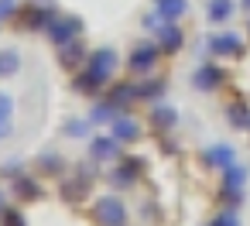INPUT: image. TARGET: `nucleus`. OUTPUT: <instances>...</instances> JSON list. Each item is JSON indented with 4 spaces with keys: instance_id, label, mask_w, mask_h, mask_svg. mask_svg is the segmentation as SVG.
Listing matches in <instances>:
<instances>
[{
    "instance_id": "14",
    "label": "nucleus",
    "mask_w": 250,
    "mask_h": 226,
    "mask_svg": "<svg viewBox=\"0 0 250 226\" xmlns=\"http://www.w3.org/2000/svg\"><path fill=\"white\" fill-rule=\"evenodd\" d=\"M117 113H120V106H117L113 100H96L93 110H89V120H93V123H113Z\"/></svg>"
},
{
    "instance_id": "28",
    "label": "nucleus",
    "mask_w": 250,
    "mask_h": 226,
    "mask_svg": "<svg viewBox=\"0 0 250 226\" xmlns=\"http://www.w3.org/2000/svg\"><path fill=\"white\" fill-rule=\"evenodd\" d=\"M18 14V4L14 0H0V21H7V18H14Z\"/></svg>"
},
{
    "instance_id": "32",
    "label": "nucleus",
    "mask_w": 250,
    "mask_h": 226,
    "mask_svg": "<svg viewBox=\"0 0 250 226\" xmlns=\"http://www.w3.org/2000/svg\"><path fill=\"white\" fill-rule=\"evenodd\" d=\"M243 11H250V0H243Z\"/></svg>"
},
{
    "instance_id": "24",
    "label": "nucleus",
    "mask_w": 250,
    "mask_h": 226,
    "mask_svg": "<svg viewBox=\"0 0 250 226\" xmlns=\"http://www.w3.org/2000/svg\"><path fill=\"white\" fill-rule=\"evenodd\" d=\"M229 123L250 130V110H247V106H229Z\"/></svg>"
},
{
    "instance_id": "5",
    "label": "nucleus",
    "mask_w": 250,
    "mask_h": 226,
    "mask_svg": "<svg viewBox=\"0 0 250 226\" xmlns=\"http://www.w3.org/2000/svg\"><path fill=\"white\" fill-rule=\"evenodd\" d=\"M243 185H247V171L233 161L229 168H223V195L229 205H240L243 202Z\"/></svg>"
},
{
    "instance_id": "19",
    "label": "nucleus",
    "mask_w": 250,
    "mask_h": 226,
    "mask_svg": "<svg viewBox=\"0 0 250 226\" xmlns=\"http://www.w3.org/2000/svg\"><path fill=\"white\" fill-rule=\"evenodd\" d=\"M110 100L124 110L127 103H134L137 100V86H113V93H110Z\"/></svg>"
},
{
    "instance_id": "23",
    "label": "nucleus",
    "mask_w": 250,
    "mask_h": 226,
    "mask_svg": "<svg viewBox=\"0 0 250 226\" xmlns=\"http://www.w3.org/2000/svg\"><path fill=\"white\" fill-rule=\"evenodd\" d=\"M93 127V120H69L65 123V137H86Z\"/></svg>"
},
{
    "instance_id": "1",
    "label": "nucleus",
    "mask_w": 250,
    "mask_h": 226,
    "mask_svg": "<svg viewBox=\"0 0 250 226\" xmlns=\"http://www.w3.org/2000/svg\"><path fill=\"white\" fill-rule=\"evenodd\" d=\"M117 62H120V59H117L113 48H96V52L86 59L83 76H76V89H79V93H96V89H103L106 79H113Z\"/></svg>"
},
{
    "instance_id": "13",
    "label": "nucleus",
    "mask_w": 250,
    "mask_h": 226,
    "mask_svg": "<svg viewBox=\"0 0 250 226\" xmlns=\"http://www.w3.org/2000/svg\"><path fill=\"white\" fill-rule=\"evenodd\" d=\"M137 168H141V161H124L120 168H113V171H110V182H113L117 188L134 185V182H137Z\"/></svg>"
},
{
    "instance_id": "31",
    "label": "nucleus",
    "mask_w": 250,
    "mask_h": 226,
    "mask_svg": "<svg viewBox=\"0 0 250 226\" xmlns=\"http://www.w3.org/2000/svg\"><path fill=\"white\" fill-rule=\"evenodd\" d=\"M4 209H7V205H4V192H0V212H4Z\"/></svg>"
},
{
    "instance_id": "20",
    "label": "nucleus",
    "mask_w": 250,
    "mask_h": 226,
    "mask_svg": "<svg viewBox=\"0 0 250 226\" xmlns=\"http://www.w3.org/2000/svg\"><path fill=\"white\" fill-rule=\"evenodd\" d=\"M52 14H55L52 7H31V11H28V24H31V28H42V31H45V24L52 21Z\"/></svg>"
},
{
    "instance_id": "25",
    "label": "nucleus",
    "mask_w": 250,
    "mask_h": 226,
    "mask_svg": "<svg viewBox=\"0 0 250 226\" xmlns=\"http://www.w3.org/2000/svg\"><path fill=\"white\" fill-rule=\"evenodd\" d=\"M0 120H14V96L0 89Z\"/></svg>"
},
{
    "instance_id": "10",
    "label": "nucleus",
    "mask_w": 250,
    "mask_h": 226,
    "mask_svg": "<svg viewBox=\"0 0 250 226\" xmlns=\"http://www.w3.org/2000/svg\"><path fill=\"white\" fill-rule=\"evenodd\" d=\"M209 48H212V55H219V59H229V55H240L243 52V45H240V38L236 35H216L212 41H209Z\"/></svg>"
},
{
    "instance_id": "2",
    "label": "nucleus",
    "mask_w": 250,
    "mask_h": 226,
    "mask_svg": "<svg viewBox=\"0 0 250 226\" xmlns=\"http://www.w3.org/2000/svg\"><path fill=\"white\" fill-rule=\"evenodd\" d=\"M45 35L55 41V45H65V41H72V38H79L83 35V21L79 18H72V14H52V21L45 24Z\"/></svg>"
},
{
    "instance_id": "16",
    "label": "nucleus",
    "mask_w": 250,
    "mask_h": 226,
    "mask_svg": "<svg viewBox=\"0 0 250 226\" xmlns=\"http://www.w3.org/2000/svg\"><path fill=\"white\" fill-rule=\"evenodd\" d=\"M18 72H21V55L14 48H4V52H0V79L18 76Z\"/></svg>"
},
{
    "instance_id": "17",
    "label": "nucleus",
    "mask_w": 250,
    "mask_h": 226,
    "mask_svg": "<svg viewBox=\"0 0 250 226\" xmlns=\"http://www.w3.org/2000/svg\"><path fill=\"white\" fill-rule=\"evenodd\" d=\"M233 18V0H209V21L212 24H223Z\"/></svg>"
},
{
    "instance_id": "3",
    "label": "nucleus",
    "mask_w": 250,
    "mask_h": 226,
    "mask_svg": "<svg viewBox=\"0 0 250 226\" xmlns=\"http://www.w3.org/2000/svg\"><path fill=\"white\" fill-rule=\"evenodd\" d=\"M158 59H161V48H158V41H141V45H134L130 48V72H137V76H147L154 65H158Z\"/></svg>"
},
{
    "instance_id": "6",
    "label": "nucleus",
    "mask_w": 250,
    "mask_h": 226,
    "mask_svg": "<svg viewBox=\"0 0 250 226\" xmlns=\"http://www.w3.org/2000/svg\"><path fill=\"white\" fill-rule=\"evenodd\" d=\"M110 134L120 141V144H127V141H137L141 137V123H137V117H130V113H117L113 117V123H110Z\"/></svg>"
},
{
    "instance_id": "8",
    "label": "nucleus",
    "mask_w": 250,
    "mask_h": 226,
    "mask_svg": "<svg viewBox=\"0 0 250 226\" xmlns=\"http://www.w3.org/2000/svg\"><path fill=\"white\" fill-rule=\"evenodd\" d=\"M192 82H195V89H202V93H212V89L223 82V72H219V65H216V62H202V65L195 69Z\"/></svg>"
},
{
    "instance_id": "18",
    "label": "nucleus",
    "mask_w": 250,
    "mask_h": 226,
    "mask_svg": "<svg viewBox=\"0 0 250 226\" xmlns=\"http://www.w3.org/2000/svg\"><path fill=\"white\" fill-rule=\"evenodd\" d=\"M175 117H178V113H175L171 106H154V110H151V123H154L158 130H171V127H175Z\"/></svg>"
},
{
    "instance_id": "27",
    "label": "nucleus",
    "mask_w": 250,
    "mask_h": 226,
    "mask_svg": "<svg viewBox=\"0 0 250 226\" xmlns=\"http://www.w3.org/2000/svg\"><path fill=\"white\" fill-rule=\"evenodd\" d=\"M0 219H4V226H24V216L18 209H4L0 212Z\"/></svg>"
},
{
    "instance_id": "26",
    "label": "nucleus",
    "mask_w": 250,
    "mask_h": 226,
    "mask_svg": "<svg viewBox=\"0 0 250 226\" xmlns=\"http://www.w3.org/2000/svg\"><path fill=\"white\" fill-rule=\"evenodd\" d=\"M209 226H240V216H236L233 209H223V212H219Z\"/></svg>"
},
{
    "instance_id": "9",
    "label": "nucleus",
    "mask_w": 250,
    "mask_h": 226,
    "mask_svg": "<svg viewBox=\"0 0 250 226\" xmlns=\"http://www.w3.org/2000/svg\"><path fill=\"white\" fill-rule=\"evenodd\" d=\"M154 35H158V48H161V52H178L182 41H185V38H182V28H178L175 21H165Z\"/></svg>"
},
{
    "instance_id": "29",
    "label": "nucleus",
    "mask_w": 250,
    "mask_h": 226,
    "mask_svg": "<svg viewBox=\"0 0 250 226\" xmlns=\"http://www.w3.org/2000/svg\"><path fill=\"white\" fill-rule=\"evenodd\" d=\"M42 168H62V158H59V154H48V151H45V154H42Z\"/></svg>"
},
{
    "instance_id": "12",
    "label": "nucleus",
    "mask_w": 250,
    "mask_h": 226,
    "mask_svg": "<svg viewBox=\"0 0 250 226\" xmlns=\"http://www.w3.org/2000/svg\"><path fill=\"white\" fill-rule=\"evenodd\" d=\"M206 161H209L216 171H223V168H229V164L236 161V154H233V147H229V144H216V147H209V151H206Z\"/></svg>"
},
{
    "instance_id": "30",
    "label": "nucleus",
    "mask_w": 250,
    "mask_h": 226,
    "mask_svg": "<svg viewBox=\"0 0 250 226\" xmlns=\"http://www.w3.org/2000/svg\"><path fill=\"white\" fill-rule=\"evenodd\" d=\"M11 130H14V120H0V141L11 137Z\"/></svg>"
},
{
    "instance_id": "4",
    "label": "nucleus",
    "mask_w": 250,
    "mask_h": 226,
    "mask_svg": "<svg viewBox=\"0 0 250 226\" xmlns=\"http://www.w3.org/2000/svg\"><path fill=\"white\" fill-rule=\"evenodd\" d=\"M96 219L100 226H127V205L117 195H103L96 199Z\"/></svg>"
},
{
    "instance_id": "7",
    "label": "nucleus",
    "mask_w": 250,
    "mask_h": 226,
    "mask_svg": "<svg viewBox=\"0 0 250 226\" xmlns=\"http://www.w3.org/2000/svg\"><path fill=\"white\" fill-rule=\"evenodd\" d=\"M89 154H93V161H117L120 158V141L110 134H100V137H93L89 141Z\"/></svg>"
},
{
    "instance_id": "22",
    "label": "nucleus",
    "mask_w": 250,
    "mask_h": 226,
    "mask_svg": "<svg viewBox=\"0 0 250 226\" xmlns=\"http://www.w3.org/2000/svg\"><path fill=\"white\" fill-rule=\"evenodd\" d=\"M38 192H42V188H38V182H35V178L18 175V195H21V199H38Z\"/></svg>"
},
{
    "instance_id": "11",
    "label": "nucleus",
    "mask_w": 250,
    "mask_h": 226,
    "mask_svg": "<svg viewBox=\"0 0 250 226\" xmlns=\"http://www.w3.org/2000/svg\"><path fill=\"white\" fill-rule=\"evenodd\" d=\"M89 55H86V48H83V41L79 38H72V41H65V45H59V62L62 65H79V62H86Z\"/></svg>"
},
{
    "instance_id": "15",
    "label": "nucleus",
    "mask_w": 250,
    "mask_h": 226,
    "mask_svg": "<svg viewBox=\"0 0 250 226\" xmlns=\"http://www.w3.org/2000/svg\"><path fill=\"white\" fill-rule=\"evenodd\" d=\"M154 11H158L165 21H178V18L188 11V0H154Z\"/></svg>"
},
{
    "instance_id": "21",
    "label": "nucleus",
    "mask_w": 250,
    "mask_h": 226,
    "mask_svg": "<svg viewBox=\"0 0 250 226\" xmlns=\"http://www.w3.org/2000/svg\"><path fill=\"white\" fill-rule=\"evenodd\" d=\"M165 93V82H158V79H151V82H141L137 86V100H158Z\"/></svg>"
}]
</instances>
